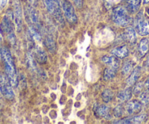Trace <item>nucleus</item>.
Listing matches in <instances>:
<instances>
[{"label": "nucleus", "mask_w": 149, "mask_h": 124, "mask_svg": "<svg viewBox=\"0 0 149 124\" xmlns=\"http://www.w3.org/2000/svg\"><path fill=\"white\" fill-rule=\"evenodd\" d=\"M24 13H25L27 23L29 24V26L35 27L36 28H40V21L39 18H38V15L32 7L26 6L24 8Z\"/></svg>", "instance_id": "obj_8"}, {"label": "nucleus", "mask_w": 149, "mask_h": 124, "mask_svg": "<svg viewBox=\"0 0 149 124\" xmlns=\"http://www.w3.org/2000/svg\"><path fill=\"white\" fill-rule=\"evenodd\" d=\"M147 13L148 14V15H149V9L147 10Z\"/></svg>", "instance_id": "obj_35"}, {"label": "nucleus", "mask_w": 149, "mask_h": 124, "mask_svg": "<svg viewBox=\"0 0 149 124\" xmlns=\"http://www.w3.org/2000/svg\"><path fill=\"white\" fill-rule=\"evenodd\" d=\"M134 26L137 33L141 36H146L149 34V21L143 16V12H139L134 21Z\"/></svg>", "instance_id": "obj_7"}, {"label": "nucleus", "mask_w": 149, "mask_h": 124, "mask_svg": "<svg viewBox=\"0 0 149 124\" xmlns=\"http://www.w3.org/2000/svg\"><path fill=\"white\" fill-rule=\"evenodd\" d=\"M29 33L30 35H31L32 39H34V40L36 41L40 40L41 37H40V35L39 32L37 31V28H36L35 27H33V26H29Z\"/></svg>", "instance_id": "obj_24"}, {"label": "nucleus", "mask_w": 149, "mask_h": 124, "mask_svg": "<svg viewBox=\"0 0 149 124\" xmlns=\"http://www.w3.org/2000/svg\"><path fill=\"white\" fill-rule=\"evenodd\" d=\"M13 18L18 32H20L22 28V10L21 4L18 0L13 1Z\"/></svg>", "instance_id": "obj_9"}, {"label": "nucleus", "mask_w": 149, "mask_h": 124, "mask_svg": "<svg viewBox=\"0 0 149 124\" xmlns=\"http://www.w3.org/2000/svg\"><path fill=\"white\" fill-rule=\"evenodd\" d=\"M43 1L45 8L49 13L52 15L56 21H58L59 24H62L64 22V19H63L61 6L58 0H43Z\"/></svg>", "instance_id": "obj_4"}, {"label": "nucleus", "mask_w": 149, "mask_h": 124, "mask_svg": "<svg viewBox=\"0 0 149 124\" xmlns=\"http://www.w3.org/2000/svg\"><path fill=\"white\" fill-rule=\"evenodd\" d=\"M147 119V115H138V116H135L134 118H130V122L131 123H141L144 122Z\"/></svg>", "instance_id": "obj_25"}, {"label": "nucleus", "mask_w": 149, "mask_h": 124, "mask_svg": "<svg viewBox=\"0 0 149 124\" xmlns=\"http://www.w3.org/2000/svg\"><path fill=\"white\" fill-rule=\"evenodd\" d=\"M145 85H146V88H149V78H148L147 81H146V83H145Z\"/></svg>", "instance_id": "obj_31"}, {"label": "nucleus", "mask_w": 149, "mask_h": 124, "mask_svg": "<svg viewBox=\"0 0 149 124\" xmlns=\"http://www.w3.org/2000/svg\"><path fill=\"white\" fill-rule=\"evenodd\" d=\"M113 97V93L110 89H105L102 94V98L105 103L110 102Z\"/></svg>", "instance_id": "obj_22"}, {"label": "nucleus", "mask_w": 149, "mask_h": 124, "mask_svg": "<svg viewBox=\"0 0 149 124\" xmlns=\"http://www.w3.org/2000/svg\"><path fill=\"white\" fill-rule=\"evenodd\" d=\"M139 52L142 56L146 55L149 51V40L146 38L140 40L139 44Z\"/></svg>", "instance_id": "obj_17"}, {"label": "nucleus", "mask_w": 149, "mask_h": 124, "mask_svg": "<svg viewBox=\"0 0 149 124\" xmlns=\"http://www.w3.org/2000/svg\"><path fill=\"white\" fill-rule=\"evenodd\" d=\"M146 64H147V66L149 67V55L147 58V61H146Z\"/></svg>", "instance_id": "obj_32"}, {"label": "nucleus", "mask_w": 149, "mask_h": 124, "mask_svg": "<svg viewBox=\"0 0 149 124\" xmlns=\"http://www.w3.org/2000/svg\"><path fill=\"white\" fill-rule=\"evenodd\" d=\"M123 37H124V39H125V40L128 41L131 43H134L136 42V38L137 37H136L135 31L132 27H127L126 28Z\"/></svg>", "instance_id": "obj_14"}, {"label": "nucleus", "mask_w": 149, "mask_h": 124, "mask_svg": "<svg viewBox=\"0 0 149 124\" xmlns=\"http://www.w3.org/2000/svg\"><path fill=\"white\" fill-rule=\"evenodd\" d=\"M149 2V0H144V4H147Z\"/></svg>", "instance_id": "obj_33"}, {"label": "nucleus", "mask_w": 149, "mask_h": 124, "mask_svg": "<svg viewBox=\"0 0 149 124\" xmlns=\"http://www.w3.org/2000/svg\"><path fill=\"white\" fill-rule=\"evenodd\" d=\"M45 44L47 48L51 53H55L56 51V45L51 35H47L45 38Z\"/></svg>", "instance_id": "obj_19"}, {"label": "nucleus", "mask_w": 149, "mask_h": 124, "mask_svg": "<svg viewBox=\"0 0 149 124\" xmlns=\"http://www.w3.org/2000/svg\"><path fill=\"white\" fill-rule=\"evenodd\" d=\"M2 57L3 58L7 76L9 78L13 86L16 87L18 85V80L15 66L14 64V61L10 52L9 49H8L6 47H4L2 49Z\"/></svg>", "instance_id": "obj_1"}, {"label": "nucleus", "mask_w": 149, "mask_h": 124, "mask_svg": "<svg viewBox=\"0 0 149 124\" xmlns=\"http://www.w3.org/2000/svg\"><path fill=\"white\" fill-rule=\"evenodd\" d=\"M116 69H113V68L107 67V69L104 70V79L105 80H110L113 79L114 77L116 76Z\"/></svg>", "instance_id": "obj_21"}, {"label": "nucleus", "mask_w": 149, "mask_h": 124, "mask_svg": "<svg viewBox=\"0 0 149 124\" xmlns=\"http://www.w3.org/2000/svg\"><path fill=\"white\" fill-rule=\"evenodd\" d=\"M102 61L104 64L107 65L108 67L113 68V69H118V68L119 67V61L117 58V57L116 56H103L102 58Z\"/></svg>", "instance_id": "obj_11"}, {"label": "nucleus", "mask_w": 149, "mask_h": 124, "mask_svg": "<svg viewBox=\"0 0 149 124\" xmlns=\"http://www.w3.org/2000/svg\"><path fill=\"white\" fill-rule=\"evenodd\" d=\"M97 112L100 116L105 118L106 120H109L111 116H110V109L109 107L107 105H101L97 108Z\"/></svg>", "instance_id": "obj_16"}, {"label": "nucleus", "mask_w": 149, "mask_h": 124, "mask_svg": "<svg viewBox=\"0 0 149 124\" xmlns=\"http://www.w3.org/2000/svg\"><path fill=\"white\" fill-rule=\"evenodd\" d=\"M129 50L126 45L117 47L111 51V53L113 54L116 57L119 58H124L128 55Z\"/></svg>", "instance_id": "obj_13"}, {"label": "nucleus", "mask_w": 149, "mask_h": 124, "mask_svg": "<svg viewBox=\"0 0 149 124\" xmlns=\"http://www.w3.org/2000/svg\"><path fill=\"white\" fill-rule=\"evenodd\" d=\"M8 0H0V10L3 9L6 5Z\"/></svg>", "instance_id": "obj_29"}, {"label": "nucleus", "mask_w": 149, "mask_h": 124, "mask_svg": "<svg viewBox=\"0 0 149 124\" xmlns=\"http://www.w3.org/2000/svg\"><path fill=\"white\" fill-rule=\"evenodd\" d=\"M28 1L32 6H36L37 5V0H28Z\"/></svg>", "instance_id": "obj_30"}, {"label": "nucleus", "mask_w": 149, "mask_h": 124, "mask_svg": "<svg viewBox=\"0 0 149 124\" xmlns=\"http://www.w3.org/2000/svg\"><path fill=\"white\" fill-rule=\"evenodd\" d=\"M133 64L132 61H126L125 63L123 64L122 69H121V72L124 75H127V74L130 73L132 70L133 69Z\"/></svg>", "instance_id": "obj_23"}, {"label": "nucleus", "mask_w": 149, "mask_h": 124, "mask_svg": "<svg viewBox=\"0 0 149 124\" xmlns=\"http://www.w3.org/2000/svg\"><path fill=\"white\" fill-rule=\"evenodd\" d=\"M123 113V107L121 105H118V106L116 107L113 109V114L114 116L116 117V118H119L121 116Z\"/></svg>", "instance_id": "obj_26"}, {"label": "nucleus", "mask_w": 149, "mask_h": 124, "mask_svg": "<svg viewBox=\"0 0 149 124\" xmlns=\"http://www.w3.org/2000/svg\"><path fill=\"white\" fill-rule=\"evenodd\" d=\"M140 72H141V70H140V67H136L135 69L132 71V72L131 75H130V77L127 79V85H130V86L134 85V84L137 82V80H138L139 77H140Z\"/></svg>", "instance_id": "obj_15"}, {"label": "nucleus", "mask_w": 149, "mask_h": 124, "mask_svg": "<svg viewBox=\"0 0 149 124\" xmlns=\"http://www.w3.org/2000/svg\"><path fill=\"white\" fill-rule=\"evenodd\" d=\"M72 1L78 8H81L83 7V4H84L83 0H72Z\"/></svg>", "instance_id": "obj_28"}, {"label": "nucleus", "mask_w": 149, "mask_h": 124, "mask_svg": "<svg viewBox=\"0 0 149 124\" xmlns=\"http://www.w3.org/2000/svg\"><path fill=\"white\" fill-rule=\"evenodd\" d=\"M142 104L137 100H132L128 102L126 106V109L127 112L130 115L132 114H137L141 110Z\"/></svg>", "instance_id": "obj_10"}, {"label": "nucleus", "mask_w": 149, "mask_h": 124, "mask_svg": "<svg viewBox=\"0 0 149 124\" xmlns=\"http://www.w3.org/2000/svg\"><path fill=\"white\" fill-rule=\"evenodd\" d=\"M1 56H2V51H0V58H1Z\"/></svg>", "instance_id": "obj_34"}, {"label": "nucleus", "mask_w": 149, "mask_h": 124, "mask_svg": "<svg viewBox=\"0 0 149 124\" xmlns=\"http://www.w3.org/2000/svg\"><path fill=\"white\" fill-rule=\"evenodd\" d=\"M34 58L37 62L40 64L45 63L46 61V53L41 47L36 46L34 49Z\"/></svg>", "instance_id": "obj_12"}, {"label": "nucleus", "mask_w": 149, "mask_h": 124, "mask_svg": "<svg viewBox=\"0 0 149 124\" xmlns=\"http://www.w3.org/2000/svg\"><path fill=\"white\" fill-rule=\"evenodd\" d=\"M112 19L116 24L121 26H126L131 21V18L127 14V10L122 6H118L113 10Z\"/></svg>", "instance_id": "obj_3"}, {"label": "nucleus", "mask_w": 149, "mask_h": 124, "mask_svg": "<svg viewBox=\"0 0 149 124\" xmlns=\"http://www.w3.org/2000/svg\"><path fill=\"white\" fill-rule=\"evenodd\" d=\"M58 2H59L60 6H61V9L62 10L67 21L72 23V24L76 23L78 19H77L76 14H75L74 8L72 4L68 0H58Z\"/></svg>", "instance_id": "obj_6"}, {"label": "nucleus", "mask_w": 149, "mask_h": 124, "mask_svg": "<svg viewBox=\"0 0 149 124\" xmlns=\"http://www.w3.org/2000/svg\"><path fill=\"white\" fill-rule=\"evenodd\" d=\"M142 89H143V85H142L141 82L137 84L135 86V88H134V94H140V93L141 92Z\"/></svg>", "instance_id": "obj_27"}, {"label": "nucleus", "mask_w": 149, "mask_h": 124, "mask_svg": "<svg viewBox=\"0 0 149 124\" xmlns=\"http://www.w3.org/2000/svg\"><path fill=\"white\" fill-rule=\"evenodd\" d=\"M132 96V89L130 88H125L123 91H121L118 94V99L121 102H127L130 100Z\"/></svg>", "instance_id": "obj_18"}, {"label": "nucleus", "mask_w": 149, "mask_h": 124, "mask_svg": "<svg viewBox=\"0 0 149 124\" xmlns=\"http://www.w3.org/2000/svg\"><path fill=\"white\" fill-rule=\"evenodd\" d=\"M10 81L6 74H0V91L6 99H13L14 93L11 87Z\"/></svg>", "instance_id": "obj_5"}, {"label": "nucleus", "mask_w": 149, "mask_h": 124, "mask_svg": "<svg viewBox=\"0 0 149 124\" xmlns=\"http://www.w3.org/2000/svg\"><path fill=\"white\" fill-rule=\"evenodd\" d=\"M13 12L11 10H8L4 18H2V23L0 25L1 32L3 35H5L7 39L13 45L15 44V35L14 33V26L13 24Z\"/></svg>", "instance_id": "obj_2"}, {"label": "nucleus", "mask_w": 149, "mask_h": 124, "mask_svg": "<svg viewBox=\"0 0 149 124\" xmlns=\"http://www.w3.org/2000/svg\"><path fill=\"white\" fill-rule=\"evenodd\" d=\"M140 5V0H128L127 9L130 12H135L139 10Z\"/></svg>", "instance_id": "obj_20"}]
</instances>
